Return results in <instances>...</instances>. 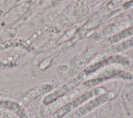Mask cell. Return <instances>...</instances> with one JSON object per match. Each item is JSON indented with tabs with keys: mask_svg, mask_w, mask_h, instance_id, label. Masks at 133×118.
Wrapping results in <instances>:
<instances>
[{
	"mask_svg": "<svg viewBox=\"0 0 133 118\" xmlns=\"http://www.w3.org/2000/svg\"><path fill=\"white\" fill-rule=\"evenodd\" d=\"M51 88L52 86L49 84H43L35 87L25 94L22 97L21 101L24 104L28 103L39 96L47 93Z\"/></svg>",
	"mask_w": 133,
	"mask_h": 118,
	"instance_id": "3",
	"label": "cell"
},
{
	"mask_svg": "<svg viewBox=\"0 0 133 118\" xmlns=\"http://www.w3.org/2000/svg\"><path fill=\"white\" fill-rule=\"evenodd\" d=\"M114 96V93L112 91L104 92L95 97L88 102L77 107L61 118H80L105 102L112 99Z\"/></svg>",
	"mask_w": 133,
	"mask_h": 118,
	"instance_id": "2",
	"label": "cell"
},
{
	"mask_svg": "<svg viewBox=\"0 0 133 118\" xmlns=\"http://www.w3.org/2000/svg\"><path fill=\"white\" fill-rule=\"evenodd\" d=\"M19 44V42L17 40H11L6 41L4 43L0 44V51L14 46H18Z\"/></svg>",
	"mask_w": 133,
	"mask_h": 118,
	"instance_id": "4",
	"label": "cell"
},
{
	"mask_svg": "<svg viewBox=\"0 0 133 118\" xmlns=\"http://www.w3.org/2000/svg\"><path fill=\"white\" fill-rule=\"evenodd\" d=\"M104 92L105 89L103 87H97L93 88L68 102L55 112L46 116V118H61L70 112L79 107L88 99L99 96Z\"/></svg>",
	"mask_w": 133,
	"mask_h": 118,
	"instance_id": "1",
	"label": "cell"
},
{
	"mask_svg": "<svg viewBox=\"0 0 133 118\" xmlns=\"http://www.w3.org/2000/svg\"><path fill=\"white\" fill-rule=\"evenodd\" d=\"M0 118H8V117H0Z\"/></svg>",
	"mask_w": 133,
	"mask_h": 118,
	"instance_id": "5",
	"label": "cell"
}]
</instances>
